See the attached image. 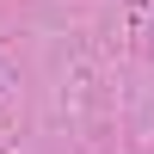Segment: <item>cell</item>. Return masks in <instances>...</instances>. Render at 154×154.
Instances as JSON below:
<instances>
[]
</instances>
